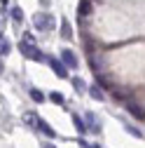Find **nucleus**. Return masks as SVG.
<instances>
[{"label": "nucleus", "instance_id": "nucleus-1", "mask_svg": "<svg viewBox=\"0 0 145 148\" xmlns=\"http://www.w3.org/2000/svg\"><path fill=\"white\" fill-rule=\"evenodd\" d=\"M33 24H35L38 31H49L54 26V16L47 14V12H38V14H35V19H33Z\"/></svg>", "mask_w": 145, "mask_h": 148}, {"label": "nucleus", "instance_id": "nucleus-2", "mask_svg": "<svg viewBox=\"0 0 145 148\" xmlns=\"http://www.w3.org/2000/svg\"><path fill=\"white\" fill-rule=\"evenodd\" d=\"M26 120H28V122H33V127H38V129H40V132H42L45 136H54V129H51V127H49V125H47V122H45L42 118H35V115H26Z\"/></svg>", "mask_w": 145, "mask_h": 148}, {"label": "nucleus", "instance_id": "nucleus-3", "mask_svg": "<svg viewBox=\"0 0 145 148\" xmlns=\"http://www.w3.org/2000/svg\"><path fill=\"white\" fill-rule=\"evenodd\" d=\"M19 49H21V52L26 54L28 59H38V61H40V59H45V57H42V52H40L38 47H35V45H28V42H21V45H19Z\"/></svg>", "mask_w": 145, "mask_h": 148}, {"label": "nucleus", "instance_id": "nucleus-4", "mask_svg": "<svg viewBox=\"0 0 145 148\" xmlns=\"http://www.w3.org/2000/svg\"><path fill=\"white\" fill-rule=\"evenodd\" d=\"M61 61L66 68H77V57L70 49H61Z\"/></svg>", "mask_w": 145, "mask_h": 148}, {"label": "nucleus", "instance_id": "nucleus-5", "mask_svg": "<svg viewBox=\"0 0 145 148\" xmlns=\"http://www.w3.org/2000/svg\"><path fill=\"white\" fill-rule=\"evenodd\" d=\"M126 110L136 118V120H145V108H140L138 103H133V101H126Z\"/></svg>", "mask_w": 145, "mask_h": 148}, {"label": "nucleus", "instance_id": "nucleus-6", "mask_svg": "<svg viewBox=\"0 0 145 148\" xmlns=\"http://www.w3.org/2000/svg\"><path fill=\"white\" fill-rule=\"evenodd\" d=\"M49 66H51V71L56 73L59 78H66V75H68V71H66L63 61H56V59H49Z\"/></svg>", "mask_w": 145, "mask_h": 148}, {"label": "nucleus", "instance_id": "nucleus-7", "mask_svg": "<svg viewBox=\"0 0 145 148\" xmlns=\"http://www.w3.org/2000/svg\"><path fill=\"white\" fill-rule=\"evenodd\" d=\"M87 122H89V129H91V132H101V125H98V118H96L94 113H89V115H87Z\"/></svg>", "mask_w": 145, "mask_h": 148}, {"label": "nucleus", "instance_id": "nucleus-8", "mask_svg": "<svg viewBox=\"0 0 145 148\" xmlns=\"http://www.w3.org/2000/svg\"><path fill=\"white\" fill-rule=\"evenodd\" d=\"M72 125L77 127V132H80V134H84V132H87V125L82 122V118H77V115H72Z\"/></svg>", "mask_w": 145, "mask_h": 148}, {"label": "nucleus", "instance_id": "nucleus-9", "mask_svg": "<svg viewBox=\"0 0 145 148\" xmlns=\"http://www.w3.org/2000/svg\"><path fill=\"white\" fill-rule=\"evenodd\" d=\"M80 14H82V16L91 14V3H89V0H82V3H80Z\"/></svg>", "mask_w": 145, "mask_h": 148}, {"label": "nucleus", "instance_id": "nucleus-10", "mask_svg": "<svg viewBox=\"0 0 145 148\" xmlns=\"http://www.w3.org/2000/svg\"><path fill=\"white\" fill-rule=\"evenodd\" d=\"M61 35H63V38H70V35H72V31H70V24H68V21H61Z\"/></svg>", "mask_w": 145, "mask_h": 148}, {"label": "nucleus", "instance_id": "nucleus-11", "mask_svg": "<svg viewBox=\"0 0 145 148\" xmlns=\"http://www.w3.org/2000/svg\"><path fill=\"white\" fill-rule=\"evenodd\" d=\"M0 54H9V42L5 38H0Z\"/></svg>", "mask_w": 145, "mask_h": 148}, {"label": "nucleus", "instance_id": "nucleus-12", "mask_svg": "<svg viewBox=\"0 0 145 148\" xmlns=\"http://www.w3.org/2000/svg\"><path fill=\"white\" fill-rule=\"evenodd\" d=\"M12 19H14V21H21V19H24L21 7H14V10H12Z\"/></svg>", "mask_w": 145, "mask_h": 148}, {"label": "nucleus", "instance_id": "nucleus-13", "mask_svg": "<svg viewBox=\"0 0 145 148\" xmlns=\"http://www.w3.org/2000/svg\"><path fill=\"white\" fill-rule=\"evenodd\" d=\"M89 94H91V97H94V99H103V92H101V89H98V87H96V85H94V87H91V89H89Z\"/></svg>", "mask_w": 145, "mask_h": 148}, {"label": "nucleus", "instance_id": "nucleus-14", "mask_svg": "<svg viewBox=\"0 0 145 148\" xmlns=\"http://www.w3.org/2000/svg\"><path fill=\"white\" fill-rule=\"evenodd\" d=\"M30 97H33L35 101H38V103H40V101L45 99V94H42V92H38V89H30Z\"/></svg>", "mask_w": 145, "mask_h": 148}, {"label": "nucleus", "instance_id": "nucleus-15", "mask_svg": "<svg viewBox=\"0 0 145 148\" xmlns=\"http://www.w3.org/2000/svg\"><path fill=\"white\" fill-rule=\"evenodd\" d=\"M49 99H51L54 103H63V94H59V92H54V94H51Z\"/></svg>", "mask_w": 145, "mask_h": 148}, {"label": "nucleus", "instance_id": "nucleus-16", "mask_svg": "<svg viewBox=\"0 0 145 148\" xmlns=\"http://www.w3.org/2000/svg\"><path fill=\"white\" fill-rule=\"evenodd\" d=\"M126 132L133 134V136H140V129H136V127H131V125H126Z\"/></svg>", "mask_w": 145, "mask_h": 148}, {"label": "nucleus", "instance_id": "nucleus-17", "mask_svg": "<svg viewBox=\"0 0 145 148\" xmlns=\"http://www.w3.org/2000/svg\"><path fill=\"white\" fill-rule=\"evenodd\" d=\"M98 85H101L103 89H112V87H110V82H108L105 78H98Z\"/></svg>", "mask_w": 145, "mask_h": 148}, {"label": "nucleus", "instance_id": "nucleus-18", "mask_svg": "<svg viewBox=\"0 0 145 148\" xmlns=\"http://www.w3.org/2000/svg\"><path fill=\"white\" fill-rule=\"evenodd\" d=\"M80 146H82V148H98V146H96V143H87V141H84V139H80Z\"/></svg>", "mask_w": 145, "mask_h": 148}, {"label": "nucleus", "instance_id": "nucleus-19", "mask_svg": "<svg viewBox=\"0 0 145 148\" xmlns=\"http://www.w3.org/2000/svg\"><path fill=\"white\" fill-rule=\"evenodd\" d=\"M75 89H77V92H82V89H84V82H82L80 78H75Z\"/></svg>", "mask_w": 145, "mask_h": 148}]
</instances>
